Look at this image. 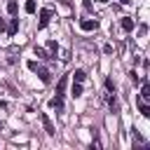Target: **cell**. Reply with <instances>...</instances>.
<instances>
[{"instance_id": "obj_1", "label": "cell", "mask_w": 150, "mask_h": 150, "mask_svg": "<svg viewBox=\"0 0 150 150\" xmlns=\"http://www.w3.org/2000/svg\"><path fill=\"white\" fill-rule=\"evenodd\" d=\"M40 120H42V127H45V131H47L49 136H54V134H56V129H54V124H52L49 115H47V112H40Z\"/></svg>"}, {"instance_id": "obj_2", "label": "cell", "mask_w": 150, "mask_h": 150, "mask_svg": "<svg viewBox=\"0 0 150 150\" xmlns=\"http://www.w3.org/2000/svg\"><path fill=\"white\" fill-rule=\"evenodd\" d=\"M49 19H52V9H49V7L40 9V23H38V28H45V26L49 23Z\"/></svg>"}, {"instance_id": "obj_3", "label": "cell", "mask_w": 150, "mask_h": 150, "mask_svg": "<svg viewBox=\"0 0 150 150\" xmlns=\"http://www.w3.org/2000/svg\"><path fill=\"white\" fill-rule=\"evenodd\" d=\"M80 28H82V30H96V28H98V21H96V19H82V21H80Z\"/></svg>"}, {"instance_id": "obj_4", "label": "cell", "mask_w": 150, "mask_h": 150, "mask_svg": "<svg viewBox=\"0 0 150 150\" xmlns=\"http://www.w3.org/2000/svg\"><path fill=\"white\" fill-rule=\"evenodd\" d=\"M122 28H124L127 33H131V30L136 28V21H134L131 16H124V19H122Z\"/></svg>"}, {"instance_id": "obj_5", "label": "cell", "mask_w": 150, "mask_h": 150, "mask_svg": "<svg viewBox=\"0 0 150 150\" xmlns=\"http://www.w3.org/2000/svg\"><path fill=\"white\" fill-rule=\"evenodd\" d=\"M136 105H138V112H141L143 117H150V105H148L143 98H138V103H136Z\"/></svg>"}, {"instance_id": "obj_6", "label": "cell", "mask_w": 150, "mask_h": 150, "mask_svg": "<svg viewBox=\"0 0 150 150\" xmlns=\"http://www.w3.org/2000/svg\"><path fill=\"white\" fill-rule=\"evenodd\" d=\"M143 101H148L150 98V84H148V80H143V84H141V94H138Z\"/></svg>"}, {"instance_id": "obj_7", "label": "cell", "mask_w": 150, "mask_h": 150, "mask_svg": "<svg viewBox=\"0 0 150 150\" xmlns=\"http://www.w3.org/2000/svg\"><path fill=\"white\" fill-rule=\"evenodd\" d=\"M49 105H52V108H56V110H61V108H63V96H61V94H56V96L49 101Z\"/></svg>"}, {"instance_id": "obj_8", "label": "cell", "mask_w": 150, "mask_h": 150, "mask_svg": "<svg viewBox=\"0 0 150 150\" xmlns=\"http://www.w3.org/2000/svg\"><path fill=\"white\" fill-rule=\"evenodd\" d=\"M35 73L40 75V80H42V82H49V80H52V77H49V70H47V68H40V66H38V68H35Z\"/></svg>"}, {"instance_id": "obj_9", "label": "cell", "mask_w": 150, "mask_h": 150, "mask_svg": "<svg viewBox=\"0 0 150 150\" xmlns=\"http://www.w3.org/2000/svg\"><path fill=\"white\" fill-rule=\"evenodd\" d=\"M16 30H19V19H12L9 26H7V33L9 35H16Z\"/></svg>"}, {"instance_id": "obj_10", "label": "cell", "mask_w": 150, "mask_h": 150, "mask_svg": "<svg viewBox=\"0 0 150 150\" xmlns=\"http://www.w3.org/2000/svg\"><path fill=\"white\" fill-rule=\"evenodd\" d=\"M70 94H73L75 98H80V96H82V82H73V89H70Z\"/></svg>"}, {"instance_id": "obj_11", "label": "cell", "mask_w": 150, "mask_h": 150, "mask_svg": "<svg viewBox=\"0 0 150 150\" xmlns=\"http://www.w3.org/2000/svg\"><path fill=\"white\" fill-rule=\"evenodd\" d=\"M7 12H9L12 16H16V12H19V5H16V0H7Z\"/></svg>"}, {"instance_id": "obj_12", "label": "cell", "mask_w": 150, "mask_h": 150, "mask_svg": "<svg viewBox=\"0 0 150 150\" xmlns=\"http://www.w3.org/2000/svg\"><path fill=\"white\" fill-rule=\"evenodd\" d=\"M66 84H68V77L63 75V77L59 80V84H56V94H63V91H66Z\"/></svg>"}, {"instance_id": "obj_13", "label": "cell", "mask_w": 150, "mask_h": 150, "mask_svg": "<svg viewBox=\"0 0 150 150\" xmlns=\"http://www.w3.org/2000/svg\"><path fill=\"white\" fill-rule=\"evenodd\" d=\"M33 52H35V56H38V59H49V54H47V49H45V47H35Z\"/></svg>"}, {"instance_id": "obj_14", "label": "cell", "mask_w": 150, "mask_h": 150, "mask_svg": "<svg viewBox=\"0 0 150 150\" xmlns=\"http://www.w3.org/2000/svg\"><path fill=\"white\" fill-rule=\"evenodd\" d=\"M73 77H75V82H84V77H87V73H84L82 68H77V70L73 73Z\"/></svg>"}, {"instance_id": "obj_15", "label": "cell", "mask_w": 150, "mask_h": 150, "mask_svg": "<svg viewBox=\"0 0 150 150\" xmlns=\"http://www.w3.org/2000/svg\"><path fill=\"white\" fill-rule=\"evenodd\" d=\"M108 105H110V110H112V112H117V110H120V105H117V98H115V94H112V96L108 98Z\"/></svg>"}, {"instance_id": "obj_16", "label": "cell", "mask_w": 150, "mask_h": 150, "mask_svg": "<svg viewBox=\"0 0 150 150\" xmlns=\"http://www.w3.org/2000/svg\"><path fill=\"white\" fill-rule=\"evenodd\" d=\"M23 9H26L28 14H33V12H35V0H26V5H23Z\"/></svg>"}, {"instance_id": "obj_17", "label": "cell", "mask_w": 150, "mask_h": 150, "mask_svg": "<svg viewBox=\"0 0 150 150\" xmlns=\"http://www.w3.org/2000/svg\"><path fill=\"white\" fill-rule=\"evenodd\" d=\"M47 49H49V52H52V54H54V56H56V54H59V45H56V42H54V40H49V42H47Z\"/></svg>"}, {"instance_id": "obj_18", "label": "cell", "mask_w": 150, "mask_h": 150, "mask_svg": "<svg viewBox=\"0 0 150 150\" xmlns=\"http://www.w3.org/2000/svg\"><path fill=\"white\" fill-rule=\"evenodd\" d=\"M105 89H108L110 94H115V82H112V80H105Z\"/></svg>"}, {"instance_id": "obj_19", "label": "cell", "mask_w": 150, "mask_h": 150, "mask_svg": "<svg viewBox=\"0 0 150 150\" xmlns=\"http://www.w3.org/2000/svg\"><path fill=\"white\" fill-rule=\"evenodd\" d=\"M26 66H28V68H30V70H33V73H35V68H38V63H35V61H28V63H26Z\"/></svg>"}, {"instance_id": "obj_20", "label": "cell", "mask_w": 150, "mask_h": 150, "mask_svg": "<svg viewBox=\"0 0 150 150\" xmlns=\"http://www.w3.org/2000/svg\"><path fill=\"white\" fill-rule=\"evenodd\" d=\"M2 28H5V21H2V19H0V30H2Z\"/></svg>"}, {"instance_id": "obj_21", "label": "cell", "mask_w": 150, "mask_h": 150, "mask_svg": "<svg viewBox=\"0 0 150 150\" xmlns=\"http://www.w3.org/2000/svg\"><path fill=\"white\" fill-rule=\"evenodd\" d=\"M122 2H124V5H127V2H129V0H122Z\"/></svg>"}]
</instances>
